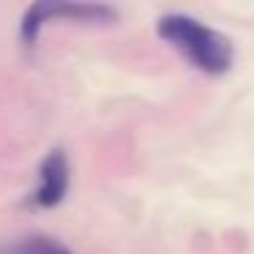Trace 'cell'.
<instances>
[{
    "mask_svg": "<svg viewBox=\"0 0 254 254\" xmlns=\"http://www.w3.org/2000/svg\"><path fill=\"white\" fill-rule=\"evenodd\" d=\"M50 19H68L79 25H112L118 22V11L104 3H33L25 8L19 22V41L22 47H33L39 33Z\"/></svg>",
    "mask_w": 254,
    "mask_h": 254,
    "instance_id": "cell-2",
    "label": "cell"
},
{
    "mask_svg": "<svg viewBox=\"0 0 254 254\" xmlns=\"http://www.w3.org/2000/svg\"><path fill=\"white\" fill-rule=\"evenodd\" d=\"M156 33L175 52H181L197 71L208 77H221L235 63L232 41L191 14H164L156 19Z\"/></svg>",
    "mask_w": 254,
    "mask_h": 254,
    "instance_id": "cell-1",
    "label": "cell"
},
{
    "mask_svg": "<svg viewBox=\"0 0 254 254\" xmlns=\"http://www.w3.org/2000/svg\"><path fill=\"white\" fill-rule=\"evenodd\" d=\"M68 181H71V167H68L66 153L61 148L50 150L39 164V183L28 197V205L41 210L58 208L68 191Z\"/></svg>",
    "mask_w": 254,
    "mask_h": 254,
    "instance_id": "cell-3",
    "label": "cell"
},
{
    "mask_svg": "<svg viewBox=\"0 0 254 254\" xmlns=\"http://www.w3.org/2000/svg\"><path fill=\"white\" fill-rule=\"evenodd\" d=\"M3 254H74L68 246H63L58 238L50 235H28L22 241L11 243Z\"/></svg>",
    "mask_w": 254,
    "mask_h": 254,
    "instance_id": "cell-4",
    "label": "cell"
}]
</instances>
